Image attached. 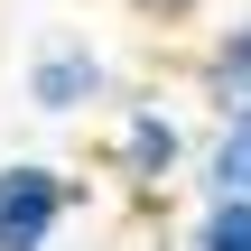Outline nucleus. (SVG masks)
<instances>
[{"label": "nucleus", "mask_w": 251, "mask_h": 251, "mask_svg": "<svg viewBox=\"0 0 251 251\" xmlns=\"http://www.w3.org/2000/svg\"><path fill=\"white\" fill-rule=\"evenodd\" d=\"M186 251H251V205L242 196H205L196 224H186Z\"/></svg>", "instance_id": "nucleus-6"}, {"label": "nucleus", "mask_w": 251, "mask_h": 251, "mask_svg": "<svg viewBox=\"0 0 251 251\" xmlns=\"http://www.w3.org/2000/svg\"><path fill=\"white\" fill-rule=\"evenodd\" d=\"M130 9H140V19H158V28H177V19H196L205 0H130Z\"/></svg>", "instance_id": "nucleus-7"}, {"label": "nucleus", "mask_w": 251, "mask_h": 251, "mask_svg": "<svg viewBox=\"0 0 251 251\" xmlns=\"http://www.w3.org/2000/svg\"><path fill=\"white\" fill-rule=\"evenodd\" d=\"M28 102H37L47 121H75V112L112 102V65H102V47H84V37H47V47L28 56Z\"/></svg>", "instance_id": "nucleus-3"}, {"label": "nucleus", "mask_w": 251, "mask_h": 251, "mask_svg": "<svg viewBox=\"0 0 251 251\" xmlns=\"http://www.w3.org/2000/svg\"><path fill=\"white\" fill-rule=\"evenodd\" d=\"M186 158H196V130L177 121V102H121L112 112V177L130 186V196H168L177 177H186Z\"/></svg>", "instance_id": "nucleus-1"}, {"label": "nucleus", "mask_w": 251, "mask_h": 251, "mask_svg": "<svg viewBox=\"0 0 251 251\" xmlns=\"http://www.w3.org/2000/svg\"><path fill=\"white\" fill-rule=\"evenodd\" d=\"M84 186L47 158H0V251H56V233L75 224Z\"/></svg>", "instance_id": "nucleus-2"}, {"label": "nucleus", "mask_w": 251, "mask_h": 251, "mask_svg": "<svg viewBox=\"0 0 251 251\" xmlns=\"http://www.w3.org/2000/svg\"><path fill=\"white\" fill-rule=\"evenodd\" d=\"M186 177H196L205 196H242V205H251V102H242V112H214V130L196 140Z\"/></svg>", "instance_id": "nucleus-4"}, {"label": "nucleus", "mask_w": 251, "mask_h": 251, "mask_svg": "<svg viewBox=\"0 0 251 251\" xmlns=\"http://www.w3.org/2000/svg\"><path fill=\"white\" fill-rule=\"evenodd\" d=\"M196 93H205L214 112H242V102H251V0L233 9V28H214V37H205Z\"/></svg>", "instance_id": "nucleus-5"}]
</instances>
